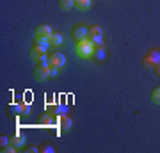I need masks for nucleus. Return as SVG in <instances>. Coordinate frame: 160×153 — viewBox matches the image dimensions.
<instances>
[{
	"mask_svg": "<svg viewBox=\"0 0 160 153\" xmlns=\"http://www.w3.org/2000/svg\"><path fill=\"white\" fill-rule=\"evenodd\" d=\"M50 66L52 68H57V69H62L64 66H66V57H64V54H59V52L52 54L50 55Z\"/></svg>",
	"mask_w": 160,
	"mask_h": 153,
	"instance_id": "nucleus-6",
	"label": "nucleus"
},
{
	"mask_svg": "<svg viewBox=\"0 0 160 153\" xmlns=\"http://www.w3.org/2000/svg\"><path fill=\"white\" fill-rule=\"evenodd\" d=\"M151 102L160 105V87H155L153 93H151Z\"/></svg>",
	"mask_w": 160,
	"mask_h": 153,
	"instance_id": "nucleus-18",
	"label": "nucleus"
},
{
	"mask_svg": "<svg viewBox=\"0 0 160 153\" xmlns=\"http://www.w3.org/2000/svg\"><path fill=\"white\" fill-rule=\"evenodd\" d=\"M53 121H57V119H53V114H50L48 110H46L43 116H41V119H39V123L41 125H52Z\"/></svg>",
	"mask_w": 160,
	"mask_h": 153,
	"instance_id": "nucleus-15",
	"label": "nucleus"
},
{
	"mask_svg": "<svg viewBox=\"0 0 160 153\" xmlns=\"http://www.w3.org/2000/svg\"><path fill=\"white\" fill-rule=\"evenodd\" d=\"M59 6H61V9L68 11V9H71L75 6V0H59Z\"/></svg>",
	"mask_w": 160,
	"mask_h": 153,
	"instance_id": "nucleus-17",
	"label": "nucleus"
},
{
	"mask_svg": "<svg viewBox=\"0 0 160 153\" xmlns=\"http://www.w3.org/2000/svg\"><path fill=\"white\" fill-rule=\"evenodd\" d=\"M153 69H155V73H157V75H158V77H160V63L157 64V66H155Z\"/></svg>",
	"mask_w": 160,
	"mask_h": 153,
	"instance_id": "nucleus-22",
	"label": "nucleus"
},
{
	"mask_svg": "<svg viewBox=\"0 0 160 153\" xmlns=\"http://www.w3.org/2000/svg\"><path fill=\"white\" fill-rule=\"evenodd\" d=\"M92 57H94L96 61H105V59H107V52H105L103 45L94 46V54H92Z\"/></svg>",
	"mask_w": 160,
	"mask_h": 153,
	"instance_id": "nucleus-14",
	"label": "nucleus"
},
{
	"mask_svg": "<svg viewBox=\"0 0 160 153\" xmlns=\"http://www.w3.org/2000/svg\"><path fill=\"white\" fill-rule=\"evenodd\" d=\"M87 39L91 41L94 46L103 45V30H102V27H98V25H92V27H89Z\"/></svg>",
	"mask_w": 160,
	"mask_h": 153,
	"instance_id": "nucleus-3",
	"label": "nucleus"
},
{
	"mask_svg": "<svg viewBox=\"0 0 160 153\" xmlns=\"http://www.w3.org/2000/svg\"><path fill=\"white\" fill-rule=\"evenodd\" d=\"M52 34H53V30L50 25H39L36 28V38H50Z\"/></svg>",
	"mask_w": 160,
	"mask_h": 153,
	"instance_id": "nucleus-11",
	"label": "nucleus"
},
{
	"mask_svg": "<svg viewBox=\"0 0 160 153\" xmlns=\"http://www.w3.org/2000/svg\"><path fill=\"white\" fill-rule=\"evenodd\" d=\"M27 151H30V153H34V151H39V148H36V146H30V148H27Z\"/></svg>",
	"mask_w": 160,
	"mask_h": 153,
	"instance_id": "nucleus-21",
	"label": "nucleus"
},
{
	"mask_svg": "<svg viewBox=\"0 0 160 153\" xmlns=\"http://www.w3.org/2000/svg\"><path fill=\"white\" fill-rule=\"evenodd\" d=\"M57 125H59V128H61L62 132H69L71 130L73 121H71V118H69L68 114H62V116H57Z\"/></svg>",
	"mask_w": 160,
	"mask_h": 153,
	"instance_id": "nucleus-9",
	"label": "nucleus"
},
{
	"mask_svg": "<svg viewBox=\"0 0 160 153\" xmlns=\"http://www.w3.org/2000/svg\"><path fill=\"white\" fill-rule=\"evenodd\" d=\"M45 54H48V45H41V43H36L32 48H30V57L32 59H39L41 55H45Z\"/></svg>",
	"mask_w": 160,
	"mask_h": 153,
	"instance_id": "nucleus-8",
	"label": "nucleus"
},
{
	"mask_svg": "<svg viewBox=\"0 0 160 153\" xmlns=\"http://www.w3.org/2000/svg\"><path fill=\"white\" fill-rule=\"evenodd\" d=\"M75 7L80 11H86L91 7V0H75Z\"/></svg>",
	"mask_w": 160,
	"mask_h": 153,
	"instance_id": "nucleus-16",
	"label": "nucleus"
},
{
	"mask_svg": "<svg viewBox=\"0 0 160 153\" xmlns=\"http://www.w3.org/2000/svg\"><path fill=\"white\" fill-rule=\"evenodd\" d=\"M75 52H77V55H78L80 59H89V57H92V54H94V45H92L89 39H82V41L77 43Z\"/></svg>",
	"mask_w": 160,
	"mask_h": 153,
	"instance_id": "nucleus-1",
	"label": "nucleus"
},
{
	"mask_svg": "<svg viewBox=\"0 0 160 153\" xmlns=\"http://www.w3.org/2000/svg\"><path fill=\"white\" fill-rule=\"evenodd\" d=\"M25 141H27V137L23 135V134H16V135L11 139V144L18 150V148H23V146H25Z\"/></svg>",
	"mask_w": 160,
	"mask_h": 153,
	"instance_id": "nucleus-12",
	"label": "nucleus"
},
{
	"mask_svg": "<svg viewBox=\"0 0 160 153\" xmlns=\"http://www.w3.org/2000/svg\"><path fill=\"white\" fill-rule=\"evenodd\" d=\"M87 34H89V27H86V25H75L71 28V39L77 43L82 39H87Z\"/></svg>",
	"mask_w": 160,
	"mask_h": 153,
	"instance_id": "nucleus-4",
	"label": "nucleus"
},
{
	"mask_svg": "<svg viewBox=\"0 0 160 153\" xmlns=\"http://www.w3.org/2000/svg\"><path fill=\"white\" fill-rule=\"evenodd\" d=\"M0 144H2V148L9 146V144H11V139H9V137H6V135H2V137H0Z\"/></svg>",
	"mask_w": 160,
	"mask_h": 153,
	"instance_id": "nucleus-20",
	"label": "nucleus"
},
{
	"mask_svg": "<svg viewBox=\"0 0 160 153\" xmlns=\"http://www.w3.org/2000/svg\"><path fill=\"white\" fill-rule=\"evenodd\" d=\"M39 151L41 153H53V148H52L50 144H46V142H45V144H41V146H39Z\"/></svg>",
	"mask_w": 160,
	"mask_h": 153,
	"instance_id": "nucleus-19",
	"label": "nucleus"
},
{
	"mask_svg": "<svg viewBox=\"0 0 160 153\" xmlns=\"http://www.w3.org/2000/svg\"><path fill=\"white\" fill-rule=\"evenodd\" d=\"M50 71H52V66L50 64H38L34 75L38 80H46V79H52L50 77Z\"/></svg>",
	"mask_w": 160,
	"mask_h": 153,
	"instance_id": "nucleus-5",
	"label": "nucleus"
},
{
	"mask_svg": "<svg viewBox=\"0 0 160 153\" xmlns=\"http://www.w3.org/2000/svg\"><path fill=\"white\" fill-rule=\"evenodd\" d=\"M48 41H50V46H61V45L64 43V38H62V34L53 32V34L48 38Z\"/></svg>",
	"mask_w": 160,
	"mask_h": 153,
	"instance_id": "nucleus-13",
	"label": "nucleus"
},
{
	"mask_svg": "<svg viewBox=\"0 0 160 153\" xmlns=\"http://www.w3.org/2000/svg\"><path fill=\"white\" fill-rule=\"evenodd\" d=\"M46 110L50 114H53V116H62V114H68V107L66 105H61V103H57V105H48L46 107Z\"/></svg>",
	"mask_w": 160,
	"mask_h": 153,
	"instance_id": "nucleus-10",
	"label": "nucleus"
},
{
	"mask_svg": "<svg viewBox=\"0 0 160 153\" xmlns=\"http://www.w3.org/2000/svg\"><path fill=\"white\" fill-rule=\"evenodd\" d=\"M158 63H160V50L158 48H151V50L146 52V55L142 59V64L146 68H155Z\"/></svg>",
	"mask_w": 160,
	"mask_h": 153,
	"instance_id": "nucleus-2",
	"label": "nucleus"
},
{
	"mask_svg": "<svg viewBox=\"0 0 160 153\" xmlns=\"http://www.w3.org/2000/svg\"><path fill=\"white\" fill-rule=\"evenodd\" d=\"M11 110H12V112H16V114H20V116H27V114L30 112V103L20 100L18 103L11 105Z\"/></svg>",
	"mask_w": 160,
	"mask_h": 153,
	"instance_id": "nucleus-7",
	"label": "nucleus"
}]
</instances>
